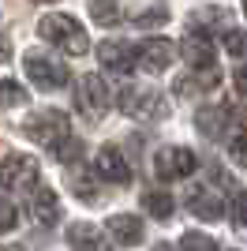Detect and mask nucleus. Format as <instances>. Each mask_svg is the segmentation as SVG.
<instances>
[{"instance_id":"f257e3e1","label":"nucleus","mask_w":247,"mask_h":251,"mask_svg":"<svg viewBox=\"0 0 247 251\" xmlns=\"http://www.w3.org/2000/svg\"><path fill=\"white\" fill-rule=\"evenodd\" d=\"M38 34H41L49 45H56V49H64V52H72V56L90 52V38H86V30H82V23L72 19V15H45V19L38 23Z\"/></svg>"},{"instance_id":"f03ea898","label":"nucleus","mask_w":247,"mask_h":251,"mask_svg":"<svg viewBox=\"0 0 247 251\" xmlns=\"http://www.w3.org/2000/svg\"><path fill=\"white\" fill-rule=\"evenodd\" d=\"M26 135L34 139V143H41L45 150H52L60 139H68V116L60 113V109H38V113L26 116Z\"/></svg>"},{"instance_id":"7ed1b4c3","label":"nucleus","mask_w":247,"mask_h":251,"mask_svg":"<svg viewBox=\"0 0 247 251\" xmlns=\"http://www.w3.org/2000/svg\"><path fill=\"white\" fill-rule=\"evenodd\" d=\"M120 109L127 116H135V120H161V116L169 113L165 98L157 94V90H150V86H124L120 90Z\"/></svg>"},{"instance_id":"20e7f679","label":"nucleus","mask_w":247,"mask_h":251,"mask_svg":"<svg viewBox=\"0 0 247 251\" xmlns=\"http://www.w3.org/2000/svg\"><path fill=\"white\" fill-rule=\"evenodd\" d=\"M38 184V161L30 154H8L0 161V188L4 191H30Z\"/></svg>"},{"instance_id":"39448f33","label":"nucleus","mask_w":247,"mask_h":251,"mask_svg":"<svg viewBox=\"0 0 247 251\" xmlns=\"http://www.w3.org/2000/svg\"><path fill=\"white\" fill-rule=\"evenodd\" d=\"M26 79L38 90H60L68 83V68L60 60L45 56V52H26Z\"/></svg>"},{"instance_id":"423d86ee","label":"nucleus","mask_w":247,"mask_h":251,"mask_svg":"<svg viewBox=\"0 0 247 251\" xmlns=\"http://www.w3.org/2000/svg\"><path fill=\"white\" fill-rule=\"evenodd\" d=\"M198 165V157L191 154L187 147H161L154 154V173L161 180H180V176H191Z\"/></svg>"},{"instance_id":"0eeeda50","label":"nucleus","mask_w":247,"mask_h":251,"mask_svg":"<svg viewBox=\"0 0 247 251\" xmlns=\"http://www.w3.org/2000/svg\"><path fill=\"white\" fill-rule=\"evenodd\" d=\"M173 60H176V45L169 38H150V42H143L135 49V64L150 75H161Z\"/></svg>"},{"instance_id":"6e6552de","label":"nucleus","mask_w":247,"mask_h":251,"mask_svg":"<svg viewBox=\"0 0 247 251\" xmlns=\"http://www.w3.org/2000/svg\"><path fill=\"white\" fill-rule=\"evenodd\" d=\"M94 173L109 184H131V165H127V157L120 154V147H101L98 157H94Z\"/></svg>"},{"instance_id":"1a4fd4ad","label":"nucleus","mask_w":247,"mask_h":251,"mask_svg":"<svg viewBox=\"0 0 247 251\" xmlns=\"http://www.w3.org/2000/svg\"><path fill=\"white\" fill-rule=\"evenodd\" d=\"M98 60L109 75H131L135 72V49L127 42H101L98 45Z\"/></svg>"},{"instance_id":"9d476101","label":"nucleus","mask_w":247,"mask_h":251,"mask_svg":"<svg viewBox=\"0 0 247 251\" xmlns=\"http://www.w3.org/2000/svg\"><path fill=\"white\" fill-rule=\"evenodd\" d=\"M79 109L86 116H101L109 109V90L101 75H82L79 79Z\"/></svg>"},{"instance_id":"9b49d317","label":"nucleus","mask_w":247,"mask_h":251,"mask_svg":"<svg viewBox=\"0 0 247 251\" xmlns=\"http://www.w3.org/2000/svg\"><path fill=\"white\" fill-rule=\"evenodd\" d=\"M26 214H30L34 225L52 229V225L60 221V199H56L49 188H41V191H34V199H26Z\"/></svg>"},{"instance_id":"f8f14e48","label":"nucleus","mask_w":247,"mask_h":251,"mask_svg":"<svg viewBox=\"0 0 247 251\" xmlns=\"http://www.w3.org/2000/svg\"><path fill=\"white\" fill-rule=\"evenodd\" d=\"M184 60L191 64V72H206V68H214V42H210V34L187 30V38H184Z\"/></svg>"},{"instance_id":"ddd939ff","label":"nucleus","mask_w":247,"mask_h":251,"mask_svg":"<svg viewBox=\"0 0 247 251\" xmlns=\"http://www.w3.org/2000/svg\"><path fill=\"white\" fill-rule=\"evenodd\" d=\"M184 202H187V210H191L198 221H217L221 214H225L221 195H217V191H210V188H191Z\"/></svg>"},{"instance_id":"4468645a","label":"nucleus","mask_w":247,"mask_h":251,"mask_svg":"<svg viewBox=\"0 0 247 251\" xmlns=\"http://www.w3.org/2000/svg\"><path fill=\"white\" fill-rule=\"evenodd\" d=\"M109 232H113V240L120 244V248H139V244L146 240L143 221L135 218V214H113V218H109Z\"/></svg>"},{"instance_id":"2eb2a0df","label":"nucleus","mask_w":247,"mask_h":251,"mask_svg":"<svg viewBox=\"0 0 247 251\" xmlns=\"http://www.w3.org/2000/svg\"><path fill=\"white\" fill-rule=\"evenodd\" d=\"M228 120H232L228 105H202V109L195 113V127L206 139H221V131L228 127Z\"/></svg>"},{"instance_id":"dca6fc26","label":"nucleus","mask_w":247,"mask_h":251,"mask_svg":"<svg viewBox=\"0 0 247 251\" xmlns=\"http://www.w3.org/2000/svg\"><path fill=\"white\" fill-rule=\"evenodd\" d=\"M68 244L75 251H109V240H105V232L98 225H86V221H75L72 229H68Z\"/></svg>"},{"instance_id":"f3484780","label":"nucleus","mask_w":247,"mask_h":251,"mask_svg":"<svg viewBox=\"0 0 247 251\" xmlns=\"http://www.w3.org/2000/svg\"><path fill=\"white\" fill-rule=\"evenodd\" d=\"M143 210L150 214V218H173L176 202H173L169 191H146V195H143Z\"/></svg>"},{"instance_id":"a211bd4d","label":"nucleus","mask_w":247,"mask_h":251,"mask_svg":"<svg viewBox=\"0 0 247 251\" xmlns=\"http://www.w3.org/2000/svg\"><path fill=\"white\" fill-rule=\"evenodd\" d=\"M52 157H56L60 165H79L82 161V139H75V135L60 139V143L52 147Z\"/></svg>"},{"instance_id":"6ab92c4d","label":"nucleus","mask_w":247,"mask_h":251,"mask_svg":"<svg viewBox=\"0 0 247 251\" xmlns=\"http://www.w3.org/2000/svg\"><path fill=\"white\" fill-rule=\"evenodd\" d=\"M90 19L101 23V26H116L120 23V8L113 0H90Z\"/></svg>"},{"instance_id":"aec40b11","label":"nucleus","mask_w":247,"mask_h":251,"mask_svg":"<svg viewBox=\"0 0 247 251\" xmlns=\"http://www.w3.org/2000/svg\"><path fill=\"white\" fill-rule=\"evenodd\" d=\"M180 251H221V248H217L214 236H206V232L191 229V232H184V236H180Z\"/></svg>"},{"instance_id":"412c9836","label":"nucleus","mask_w":247,"mask_h":251,"mask_svg":"<svg viewBox=\"0 0 247 251\" xmlns=\"http://www.w3.org/2000/svg\"><path fill=\"white\" fill-rule=\"evenodd\" d=\"M23 101H26V90L8 83V79H0V109H4V105H23Z\"/></svg>"},{"instance_id":"4be33fe9","label":"nucleus","mask_w":247,"mask_h":251,"mask_svg":"<svg viewBox=\"0 0 247 251\" xmlns=\"http://www.w3.org/2000/svg\"><path fill=\"white\" fill-rule=\"evenodd\" d=\"M232 225L240 232H247V191H236L232 195Z\"/></svg>"},{"instance_id":"5701e85b","label":"nucleus","mask_w":247,"mask_h":251,"mask_svg":"<svg viewBox=\"0 0 247 251\" xmlns=\"http://www.w3.org/2000/svg\"><path fill=\"white\" fill-rule=\"evenodd\" d=\"M225 52L247 56V30H225Z\"/></svg>"},{"instance_id":"b1692460","label":"nucleus","mask_w":247,"mask_h":251,"mask_svg":"<svg viewBox=\"0 0 247 251\" xmlns=\"http://www.w3.org/2000/svg\"><path fill=\"white\" fill-rule=\"evenodd\" d=\"M165 23H169V11L165 8H150V11L135 15V26H165Z\"/></svg>"},{"instance_id":"393cba45","label":"nucleus","mask_w":247,"mask_h":251,"mask_svg":"<svg viewBox=\"0 0 247 251\" xmlns=\"http://www.w3.org/2000/svg\"><path fill=\"white\" fill-rule=\"evenodd\" d=\"M228 157H232L240 169H247V131H240V135L228 143Z\"/></svg>"},{"instance_id":"a878e982","label":"nucleus","mask_w":247,"mask_h":251,"mask_svg":"<svg viewBox=\"0 0 247 251\" xmlns=\"http://www.w3.org/2000/svg\"><path fill=\"white\" fill-rule=\"evenodd\" d=\"M72 188H75V195H79L82 202H98V184H94V180L75 176V180H72Z\"/></svg>"},{"instance_id":"bb28decb","label":"nucleus","mask_w":247,"mask_h":251,"mask_svg":"<svg viewBox=\"0 0 247 251\" xmlns=\"http://www.w3.org/2000/svg\"><path fill=\"white\" fill-rule=\"evenodd\" d=\"M15 206H11L8 199H0V232H8V229H15Z\"/></svg>"},{"instance_id":"cd10ccee","label":"nucleus","mask_w":247,"mask_h":251,"mask_svg":"<svg viewBox=\"0 0 247 251\" xmlns=\"http://www.w3.org/2000/svg\"><path fill=\"white\" fill-rule=\"evenodd\" d=\"M232 79H236L240 98H247V64H244V68H236V75H232Z\"/></svg>"},{"instance_id":"c85d7f7f","label":"nucleus","mask_w":247,"mask_h":251,"mask_svg":"<svg viewBox=\"0 0 247 251\" xmlns=\"http://www.w3.org/2000/svg\"><path fill=\"white\" fill-rule=\"evenodd\" d=\"M11 60V45H8V38L0 34V64H8Z\"/></svg>"},{"instance_id":"c756f323","label":"nucleus","mask_w":247,"mask_h":251,"mask_svg":"<svg viewBox=\"0 0 247 251\" xmlns=\"http://www.w3.org/2000/svg\"><path fill=\"white\" fill-rule=\"evenodd\" d=\"M154 251H173V248H169V244H157V248Z\"/></svg>"},{"instance_id":"7c9ffc66","label":"nucleus","mask_w":247,"mask_h":251,"mask_svg":"<svg viewBox=\"0 0 247 251\" xmlns=\"http://www.w3.org/2000/svg\"><path fill=\"white\" fill-rule=\"evenodd\" d=\"M4 251H23V248H4Z\"/></svg>"},{"instance_id":"2f4dec72","label":"nucleus","mask_w":247,"mask_h":251,"mask_svg":"<svg viewBox=\"0 0 247 251\" xmlns=\"http://www.w3.org/2000/svg\"><path fill=\"white\" fill-rule=\"evenodd\" d=\"M244 15H247V0H244Z\"/></svg>"},{"instance_id":"473e14b6","label":"nucleus","mask_w":247,"mask_h":251,"mask_svg":"<svg viewBox=\"0 0 247 251\" xmlns=\"http://www.w3.org/2000/svg\"><path fill=\"white\" fill-rule=\"evenodd\" d=\"M38 4H49V0H38Z\"/></svg>"}]
</instances>
